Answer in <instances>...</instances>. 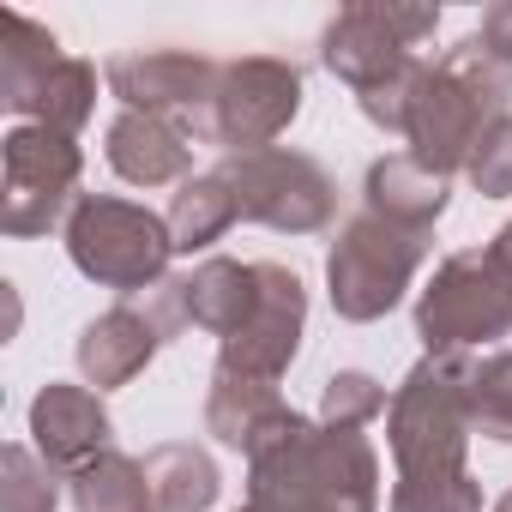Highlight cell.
I'll return each instance as SVG.
<instances>
[{
  "label": "cell",
  "mask_w": 512,
  "mask_h": 512,
  "mask_svg": "<svg viewBox=\"0 0 512 512\" xmlns=\"http://www.w3.org/2000/svg\"><path fill=\"white\" fill-rule=\"evenodd\" d=\"M163 290H169V302H175L181 332L199 326V332H211V338H235V332L247 326V314H253L260 278H253V266H241V260H205V266H193L187 278H169Z\"/></svg>",
  "instance_id": "obj_15"
},
{
  "label": "cell",
  "mask_w": 512,
  "mask_h": 512,
  "mask_svg": "<svg viewBox=\"0 0 512 512\" xmlns=\"http://www.w3.org/2000/svg\"><path fill=\"white\" fill-rule=\"evenodd\" d=\"M464 356H422L404 386L386 404V446L398 464V482H440V476H470L464 470V440H470V410H464Z\"/></svg>",
  "instance_id": "obj_4"
},
{
  "label": "cell",
  "mask_w": 512,
  "mask_h": 512,
  "mask_svg": "<svg viewBox=\"0 0 512 512\" xmlns=\"http://www.w3.org/2000/svg\"><path fill=\"white\" fill-rule=\"evenodd\" d=\"M109 410L91 386H67V380H49L31 404V440H37V458L49 470H85L97 452H109Z\"/></svg>",
  "instance_id": "obj_13"
},
{
  "label": "cell",
  "mask_w": 512,
  "mask_h": 512,
  "mask_svg": "<svg viewBox=\"0 0 512 512\" xmlns=\"http://www.w3.org/2000/svg\"><path fill=\"white\" fill-rule=\"evenodd\" d=\"M386 410V386L374 374H332L320 392V428H368Z\"/></svg>",
  "instance_id": "obj_26"
},
{
  "label": "cell",
  "mask_w": 512,
  "mask_h": 512,
  "mask_svg": "<svg viewBox=\"0 0 512 512\" xmlns=\"http://www.w3.org/2000/svg\"><path fill=\"white\" fill-rule=\"evenodd\" d=\"M229 193H235V211L247 223H266L278 235H320L332 217H338V181L302 157V151H247V157H223L217 163Z\"/></svg>",
  "instance_id": "obj_8"
},
{
  "label": "cell",
  "mask_w": 512,
  "mask_h": 512,
  "mask_svg": "<svg viewBox=\"0 0 512 512\" xmlns=\"http://www.w3.org/2000/svg\"><path fill=\"white\" fill-rule=\"evenodd\" d=\"M434 25H440L434 7H386V0H368V7H350L326 31L320 61L356 91V103L374 127L404 133L416 79L428 67V61H416V43L434 37Z\"/></svg>",
  "instance_id": "obj_3"
},
{
  "label": "cell",
  "mask_w": 512,
  "mask_h": 512,
  "mask_svg": "<svg viewBox=\"0 0 512 512\" xmlns=\"http://www.w3.org/2000/svg\"><path fill=\"white\" fill-rule=\"evenodd\" d=\"M476 37H482V49H488L500 67H512V0H500V7L482 13V31H476Z\"/></svg>",
  "instance_id": "obj_29"
},
{
  "label": "cell",
  "mask_w": 512,
  "mask_h": 512,
  "mask_svg": "<svg viewBox=\"0 0 512 512\" xmlns=\"http://www.w3.org/2000/svg\"><path fill=\"white\" fill-rule=\"evenodd\" d=\"M109 169L133 187H169V181H187L193 169V139L163 121V115H139V109H121L109 121Z\"/></svg>",
  "instance_id": "obj_16"
},
{
  "label": "cell",
  "mask_w": 512,
  "mask_h": 512,
  "mask_svg": "<svg viewBox=\"0 0 512 512\" xmlns=\"http://www.w3.org/2000/svg\"><path fill=\"white\" fill-rule=\"evenodd\" d=\"M145 482H151V506L157 512H211L217 500V464L205 446L193 440H169L145 458Z\"/></svg>",
  "instance_id": "obj_21"
},
{
  "label": "cell",
  "mask_w": 512,
  "mask_h": 512,
  "mask_svg": "<svg viewBox=\"0 0 512 512\" xmlns=\"http://www.w3.org/2000/svg\"><path fill=\"white\" fill-rule=\"evenodd\" d=\"M488 253H494V260H500V266L512 272V223H500V235L488 241Z\"/></svg>",
  "instance_id": "obj_30"
},
{
  "label": "cell",
  "mask_w": 512,
  "mask_h": 512,
  "mask_svg": "<svg viewBox=\"0 0 512 512\" xmlns=\"http://www.w3.org/2000/svg\"><path fill=\"white\" fill-rule=\"evenodd\" d=\"M163 223H169V235H175V253H199V247L223 241V235L241 223V211H235V193H229L223 169L187 175V181L175 187V199H169Z\"/></svg>",
  "instance_id": "obj_20"
},
{
  "label": "cell",
  "mask_w": 512,
  "mask_h": 512,
  "mask_svg": "<svg viewBox=\"0 0 512 512\" xmlns=\"http://www.w3.org/2000/svg\"><path fill=\"white\" fill-rule=\"evenodd\" d=\"M512 97V67H500L482 37H464L458 49H446L440 61L422 67L416 79V97H410V121H404V139H410V157L434 175H458L470 169L482 133L512 115L506 109Z\"/></svg>",
  "instance_id": "obj_2"
},
{
  "label": "cell",
  "mask_w": 512,
  "mask_h": 512,
  "mask_svg": "<svg viewBox=\"0 0 512 512\" xmlns=\"http://www.w3.org/2000/svg\"><path fill=\"white\" fill-rule=\"evenodd\" d=\"M494 512H512V494H500V500H494Z\"/></svg>",
  "instance_id": "obj_31"
},
{
  "label": "cell",
  "mask_w": 512,
  "mask_h": 512,
  "mask_svg": "<svg viewBox=\"0 0 512 512\" xmlns=\"http://www.w3.org/2000/svg\"><path fill=\"white\" fill-rule=\"evenodd\" d=\"M247 506L260 512H380V458L362 428L284 416L247 452Z\"/></svg>",
  "instance_id": "obj_1"
},
{
  "label": "cell",
  "mask_w": 512,
  "mask_h": 512,
  "mask_svg": "<svg viewBox=\"0 0 512 512\" xmlns=\"http://www.w3.org/2000/svg\"><path fill=\"white\" fill-rule=\"evenodd\" d=\"M241 512H260V506H241Z\"/></svg>",
  "instance_id": "obj_32"
},
{
  "label": "cell",
  "mask_w": 512,
  "mask_h": 512,
  "mask_svg": "<svg viewBox=\"0 0 512 512\" xmlns=\"http://www.w3.org/2000/svg\"><path fill=\"white\" fill-rule=\"evenodd\" d=\"M157 350H163V332H157L151 308H145V302H121V308L97 314V320L79 332V374H85V386L109 392V386L139 380Z\"/></svg>",
  "instance_id": "obj_14"
},
{
  "label": "cell",
  "mask_w": 512,
  "mask_h": 512,
  "mask_svg": "<svg viewBox=\"0 0 512 512\" xmlns=\"http://www.w3.org/2000/svg\"><path fill=\"white\" fill-rule=\"evenodd\" d=\"M13 115H25L31 127H55V133H79L85 121H91V109H97V67L91 61H73V55H61L19 103H7Z\"/></svg>",
  "instance_id": "obj_19"
},
{
  "label": "cell",
  "mask_w": 512,
  "mask_h": 512,
  "mask_svg": "<svg viewBox=\"0 0 512 512\" xmlns=\"http://www.w3.org/2000/svg\"><path fill=\"white\" fill-rule=\"evenodd\" d=\"M362 211L434 235V223H440V211H446V175L422 169L410 151L380 157V163L368 169V181H362Z\"/></svg>",
  "instance_id": "obj_17"
},
{
  "label": "cell",
  "mask_w": 512,
  "mask_h": 512,
  "mask_svg": "<svg viewBox=\"0 0 512 512\" xmlns=\"http://www.w3.org/2000/svg\"><path fill=\"white\" fill-rule=\"evenodd\" d=\"M67 253L73 266L103 284V290H121V296H151L157 284H169V253H175V235L157 211L133 205V199H109V193H85L67 217Z\"/></svg>",
  "instance_id": "obj_5"
},
{
  "label": "cell",
  "mask_w": 512,
  "mask_h": 512,
  "mask_svg": "<svg viewBox=\"0 0 512 512\" xmlns=\"http://www.w3.org/2000/svg\"><path fill=\"white\" fill-rule=\"evenodd\" d=\"M302 115V73L278 55H247L223 61L217 97H211V127L205 145H223L229 157L272 151V139Z\"/></svg>",
  "instance_id": "obj_10"
},
{
  "label": "cell",
  "mask_w": 512,
  "mask_h": 512,
  "mask_svg": "<svg viewBox=\"0 0 512 512\" xmlns=\"http://www.w3.org/2000/svg\"><path fill=\"white\" fill-rule=\"evenodd\" d=\"M0 512H55V470L31 446L0 452Z\"/></svg>",
  "instance_id": "obj_25"
},
{
  "label": "cell",
  "mask_w": 512,
  "mask_h": 512,
  "mask_svg": "<svg viewBox=\"0 0 512 512\" xmlns=\"http://www.w3.org/2000/svg\"><path fill=\"white\" fill-rule=\"evenodd\" d=\"M7 175H0V229L7 235H49L61 217H73V193L85 175V157L55 127H13L7 133Z\"/></svg>",
  "instance_id": "obj_9"
},
{
  "label": "cell",
  "mask_w": 512,
  "mask_h": 512,
  "mask_svg": "<svg viewBox=\"0 0 512 512\" xmlns=\"http://www.w3.org/2000/svg\"><path fill=\"white\" fill-rule=\"evenodd\" d=\"M428 247H434V241H428L422 229H404V223H386V217H374V211H356V217L338 229L332 253H326V284H332L338 320L368 326V320L392 314V308L404 302L410 278L422 272Z\"/></svg>",
  "instance_id": "obj_6"
},
{
  "label": "cell",
  "mask_w": 512,
  "mask_h": 512,
  "mask_svg": "<svg viewBox=\"0 0 512 512\" xmlns=\"http://www.w3.org/2000/svg\"><path fill=\"white\" fill-rule=\"evenodd\" d=\"M464 410H470V434H488V440L512 446V350H494V356L470 362Z\"/></svg>",
  "instance_id": "obj_24"
},
{
  "label": "cell",
  "mask_w": 512,
  "mask_h": 512,
  "mask_svg": "<svg viewBox=\"0 0 512 512\" xmlns=\"http://www.w3.org/2000/svg\"><path fill=\"white\" fill-rule=\"evenodd\" d=\"M55 61H61V43L37 19H25V13L0 19V103H19Z\"/></svg>",
  "instance_id": "obj_23"
},
{
  "label": "cell",
  "mask_w": 512,
  "mask_h": 512,
  "mask_svg": "<svg viewBox=\"0 0 512 512\" xmlns=\"http://www.w3.org/2000/svg\"><path fill=\"white\" fill-rule=\"evenodd\" d=\"M217 79H223V61L199 49H121L109 61V91L139 115L175 121L187 139H205L211 127Z\"/></svg>",
  "instance_id": "obj_11"
},
{
  "label": "cell",
  "mask_w": 512,
  "mask_h": 512,
  "mask_svg": "<svg viewBox=\"0 0 512 512\" xmlns=\"http://www.w3.org/2000/svg\"><path fill=\"white\" fill-rule=\"evenodd\" d=\"M253 278H260V296H253V314L235 338H223L217 368L229 374H253V380H272L296 362L302 350V320H308V290L290 266L278 260H253Z\"/></svg>",
  "instance_id": "obj_12"
},
{
  "label": "cell",
  "mask_w": 512,
  "mask_h": 512,
  "mask_svg": "<svg viewBox=\"0 0 512 512\" xmlns=\"http://www.w3.org/2000/svg\"><path fill=\"white\" fill-rule=\"evenodd\" d=\"M284 416H290V404L278 398V386H272V380L229 374V368H217V374H211L205 428H211L223 446H235V452H253V446H260V434H266V428H278Z\"/></svg>",
  "instance_id": "obj_18"
},
{
  "label": "cell",
  "mask_w": 512,
  "mask_h": 512,
  "mask_svg": "<svg viewBox=\"0 0 512 512\" xmlns=\"http://www.w3.org/2000/svg\"><path fill=\"white\" fill-rule=\"evenodd\" d=\"M386 512H482L476 476H440V482H398Z\"/></svg>",
  "instance_id": "obj_27"
},
{
  "label": "cell",
  "mask_w": 512,
  "mask_h": 512,
  "mask_svg": "<svg viewBox=\"0 0 512 512\" xmlns=\"http://www.w3.org/2000/svg\"><path fill=\"white\" fill-rule=\"evenodd\" d=\"M470 187L482 193V199H506L512 193V115H500L488 133H482V145H476V157H470Z\"/></svg>",
  "instance_id": "obj_28"
},
{
  "label": "cell",
  "mask_w": 512,
  "mask_h": 512,
  "mask_svg": "<svg viewBox=\"0 0 512 512\" xmlns=\"http://www.w3.org/2000/svg\"><path fill=\"white\" fill-rule=\"evenodd\" d=\"M73 488V506L79 512H157L151 506V482H145V464H133L127 452H97L85 470L67 476Z\"/></svg>",
  "instance_id": "obj_22"
},
{
  "label": "cell",
  "mask_w": 512,
  "mask_h": 512,
  "mask_svg": "<svg viewBox=\"0 0 512 512\" xmlns=\"http://www.w3.org/2000/svg\"><path fill=\"white\" fill-rule=\"evenodd\" d=\"M506 332H512V272L488 247L440 260V272L416 302V338L428 344V356H464Z\"/></svg>",
  "instance_id": "obj_7"
}]
</instances>
